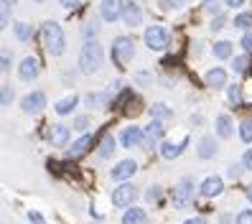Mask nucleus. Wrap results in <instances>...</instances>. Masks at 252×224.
Here are the masks:
<instances>
[{
    "mask_svg": "<svg viewBox=\"0 0 252 224\" xmlns=\"http://www.w3.org/2000/svg\"><path fill=\"white\" fill-rule=\"evenodd\" d=\"M41 41H43V49H46L51 56H62L66 51V33L56 21L41 23Z\"/></svg>",
    "mask_w": 252,
    "mask_h": 224,
    "instance_id": "obj_1",
    "label": "nucleus"
},
{
    "mask_svg": "<svg viewBox=\"0 0 252 224\" xmlns=\"http://www.w3.org/2000/svg\"><path fill=\"white\" fill-rule=\"evenodd\" d=\"M105 64V51L97 41H84V46L79 51V71L82 74H94Z\"/></svg>",
    "mask_w": 252,
    "mask_h": 224,
    "instance_id": "obj_2",
    "label": "nucleus"
},
{
    "mask_svg": "<svg viewBox=\"0 0 252 224\" xmlns=\"http://www.w3.org/2000/svg\"><path fill=\"white\" fill-rule=\"evenodd\" d=\"M132 56H135V41L130 36H117L112 43V62L123 69L125 64L132 62Z\"/></svg>",
    "mask_w": 252,
    "mask_h": 224,
    "instance_id": "obj_3",
    "label": "nucleus"
},
{
    "mask_svg": "<svg viewBox=\"0 0 252 224\" xmlns=\"http://www.w3.org/2000/svg\"><path fill=\"white\" fill-rule=\"evenodd\" d=\"M143 41L151 51H163V49H168V43H171V33H168V28H163V26H148Z\"/></svg>",
    "mask_w": 252,
    "mask_h": 224,
    "instance_id": "obj_4",
    "label": "nucleus"
},
{
    "mask_svg": "<svg viewBox=\"0 0 252 224\" xmlns=\"http://www.w3.org/2000/svg\"><path fill=\"white\" fill-rule=\"evenodd\" d=\"M140 196V191H138V186L135 184H120L115 191H112V204L117 206V209H130L132 204H135V199Z\"/></svg>",
    "mask_w": 252,
    "mask_h": 224,
    "instance_id": "obj_5",
    "label": "nucleus"
},
{
    "mask_svg": "<svg viewBox=\"0 0 252 224\" xmlns=\"http://www.w3.org/2000/svg\"><path fill=\"white\" fill-rule=\"evenodd\" d=\"M194 193H196V184H194V178H181L179 181V186L173 189V204L179 206V209H184V206H189L191 201H194Z\"/></svg>",
    "mask_w": 252,
    "mask_h": 224,
    "instance_id": "obj_6",
    "label": "nucleus"
},
{
    "mask_svg": "<svg viewBox=\"0 0 252 224\" xmlns=\"http://www.w3.org/2000/svg\"><path fill=\"white\" fill-rule=\"evenodd\" d=\"M38 74H41V64L36 62L33 56H26L21 59V64H18V79L26 82V84H31L38 79Z\"/></svg>",
    "mask_w": 252,
    "mask_h": 224,
    "instance_id": "obj_7",
    "label": "nucleus"
},
{
    "mask_svg": "<svg viewBox=\"0 0 252 224\" xmlns=\"http://www.w3.org/2000/svg\"><path fill=\"white\" fill-rule=\"evenodd\" d=\"M43 107H46V95H43L41 89H36V92L26 95V97L21 99V110H23L26 115H38Z\"/></svg>",
    "mask_w": 252,
    "mask_h": 224,
    "instance_id": "obj_8",
    "label": "nucleus"
},
{
    "mask_svg": "<svg viewBox=\"0 0 252 224\" xmlns=\"http://www.w3.org/2000/svg\"><path fill=\"white\" fill-rule=\"evenodd\" d=\"M138 173V163L132 160V158H125V160H120L117 166L110 171V176H112V181H120V184H125L127 178H132Z\"/></svg>",
    "mask_w": 252,
    "mask_h": 224,
    "instance_id": "obj_9",
    "label": "nucleus"
},
{
    "mask_svg": "<svg viewBox=\"0 0 252 224\" xmlns=\"http://www.w3.org/2000/svg\"><path fill=\"white\" fill-rule=\"evenodd\" d=\"M221 191H224V178L221 176H206L201 181V186H199V193L204 199H214Z\"/></svg>",
    "mask_w": 252,
    "mask_h": 224,
    "instance_id": "obj_10",
    "label": "nucleus"
},
{
    "mask_svg": "<svg viewBox=\"0 0 252 224\" xmlns=\"http://www.w3.org/2000/svg\"><path fill=\"white\" fill-rule=\"evenodd\" d=\"M99 16L105 23H115L117 18H123V0H102Z\"/></svg>",
    "mask_w": 252,
    "mask_h": 224,
    "instance_id": "obj_11",
    "label": "nucleus"
},
{
    "mask_svg": "<svg viewBox=\"0 0 252 224\" xmlns=\"http://www.w3.org/2000/svg\"><path fill=\"white\" fill-rule=\"evenodd\" d=\"M123 23L135 28L143 23V8L138 3H132V0H123Z\"/></svg>",
    "mask_w": 252,
    "mask_h": 224,
    "instance_id": "obj_12",
    "label": "nucleus"
},
{
    "mask_svg": "<svg viewBox=\"0 0 252 224\" xmlns=\"http://www.w3.org/2000/svg\"><path fill=\"white\" fill-rule=\"evenodd\" d=\"M163 135H166V125L160 120H151V125H145V130H143V143L145 145L158 143V140H163Z\"/></svg>",
    "mask_w": 252,
    "mask_h": 224,
    "instance_id": "obj_13",
    "label": "nucleus"
},
{
    "mask_svg": "<svg viewBox=\"0 0 252 224\" xmlns=\"http://www.w3.org/2000/svg\"><path fill=\"white\" fill-rule=\"evenodd\" d=\"M186 145H189V138H184L181 143H173V140H163L160 143V156L166 158V160H173V158H179L184 151H186Z\"/></svg>",
    "mask_w": 252,
    "mask_h": 224,
    "instance_id": "obj_14",
    "label": "nucleus"
},
{
    "mask_svg": "<svg viewBox=\"0 0 252 224\" xmlns=\"http://www.w3.org/2000/svg\"><path fill=\"white\" fill-rule=\"evenodd\" d=\"M140 143H143V130L138 125H130V128H125L120 132V145L123 148H135Z\"/></svg>",
    "mask_w": 252,
    "mask_h": 224,
    "instance_id": "obj_15",
    "label": "nucleus"
},
{
    "mask_svg": "<svg viewBox=\"0 0 252 224\" xmlns=\"http://www.w3.org/2000/svg\"><path fill=\"white\" fill-rule=\"evenodd\" d=\"M90 145H92V135H90V132H84V135H79L77 140L69 145V158H79V156H84L87 151H90Z\"/></svg>",
    "mask_w": 252,
    "mask_h": 224,
    "instance_id": "obj_16",
    "label": "nucleus"
},
{
    "mask_svg": "<svg viewBox=\"0 0 252 224\" xmlns=\"http://www.w3.org/2000/svg\"><path fill=\"white\" fill-rule=\"evenodd\" d=\"M214 128H217V135L221 138V140H229L232 138V132H234V125H232V117L229 115H217V123H214Z\"/></svg>",
    "mask_w": 252,
    "mask_h": 224,
    "instance_id": "obj_17",
    "label": "nucleus"
},
{
    "mask_svg": "<svg viewBox=\"0 0 252 224\" xmlns=\"http://www.w3.org/2000/svg\"><path fill=\"white\" fill-rule=\"evenodd\" d=\"M204 79H206V84H209L212 89H224V87H227V71L219 69V66H214V69L206 71Z\"/></svg>",
    "mask_w": 252,
    "mask_h": 224,
    "instance_id": "obj_18",
    "label": "nucleus"
},
{
    "mask_svg": "<svg viewBox=\"0 0 252 224\" xmlns=\"http://www.w3.org/2000/svg\"><path fill=\"white\" fill-rule=\"evenodd\" d=\"M196 153H199V158H204V160L214 158V156H217V140H214L212 135H204V138L199 140V145H196Z\"/></svg>",
    "mask_w": 252,
    "mask_h": 224,
    "instance_id": "obj_19",
    "label": "nucleus"
},
{
    "mask_svg": "<svg viewBox=\"0 0 252 224\" xmlns=\"http://www.w3.org/2000/svg\"><path fill=\"white\" fill-rule=\"evenodd\" d=\"M49 143L62 148V145H69V125H54L51 132H49Z\"/></svg>",
    "mask_w": 252,
    "mask_h": 224,
    "instance_id": "obj_20",
    "label": "nucleus"
},
{
    "mask_svg": "<svg viewBox=\"0 0 252 224\" xmlns=\"http://www.w3.org/2000/svg\"><path fill=\"white\" fill-rule=\"evenodd\" d=\"M79 104V95H66V97H62L56 104H54V110H56V115H69V112H74V107Z\"/></svg>",
    "mask_w": 252,
    "mask_h": 224,
    "instance_id": "obj_21",
    "label": "nucleus"
},
{
    "mask_svg": "<svg viewBox=\"0 0 252 224\" xmlns=\"http://www.w3.org/2000/svg\"><path fill=\"white\" fill-rule=\"evenodd\" d=\"M123 224H148V214L140 206H130L123 214Z\"/></svg>",
    "mask_w": 252,
    "mask_h": 224,
    "instance_id": "obj_22",
    "label": "nucleus"
},
{
    "mask_svg": "<svg viewBox=\"0 0 252 224\" xmlns=\"http://www.w3.org/2000/svg\"><path fill=\"white\" fill-rule=\"evenodd\" d=\"M115 138L112 135H102V140H99V148H97V156L102 158V160H107V158H112V153H115Z\"/></svg>",
    "mask_w": 252,
    "mask_h": 224,
    "instance_id": "obj_23",
    "label": "nucleus"
},
{
    "mask_svg": "<svg viewBox=\"0 0 252 224\" xmlns=\"http://www.w3.org/2000/svg\"><path fill=\"white\" fill-rule=\"evenodd\" d=\"M13 33H16V38L21 43H26V41H31L33 28H31V23H26V21H16V23H13Z\"/></svg>",
    "mask_w": 252,
    "mask_h": 224,
    "instance_id": "obj_24",
    "label": "nucleus"
},
{
    "mask_svg": "<svg viewBox=\"0 0 252 224\" xmlns=\"http://www.w3.org/2000/svg\"><path fill=\"white\" fill-rule=\"evenodd\" d=\"M110 99H112V97H110L107 92H90V95L84 97V102L90 104V107H94V110H97V107H105Z\"/></svg>",
    "mask_w": 252,
    "mask_h": 224,
    "instance_id": "obj_25",
    "label": "nucleus"
},
{
    "mask_svg": "<svg viewBox=\"0 0 252 224\" xmlns=\"http://www.w3.org/2000/svg\"><path fill=\"white\" fill-rule=\"evenodd\" d=\"M10 16H13V5L8 3V0H0V31H5V28L13 23Z\"/></svg>",
    "mask_w": 252,
    "mask_h": 224,
    "instance_id": "obj_26",
    "label": "nucleus"
},
{
    "mask_svg": "<svg viewBox=\"0 0 252 224\" xmlns=\"http://www.w3.org/2000/svg\"><path fill=\"white\" fill-rule=\"evenodd\" d=\"M232 41H217L214 46H212V54L217 56V59H229L232 56Z\"/></svg>",
    "mask_w": 252,
    "mask_h": 224,
    "instance_id": "obj_27",
    "label": "nucleus"
},
{
    "mask_svg": "<svg viewBox=\"0 0 252 224\" xmlns=\"http://www.w3.org/2000/svg\"><path fill=\"white\" fill-rule=\"evenodd\" d=\"M232 26L234 28H240V31H250L252 28V13H240V16H234V21H232Z\"/></svg>",
    "mask_w": 252,
    "mask_h": 224,
    "instance_id": "obj_28",
    "label": "nucleus"
},
{
    "mask_svg": "<svg viewBox=\"0 0 252 224\" xmlns=\"http://www.w3.org/2000/svg\"><path fill=\"white\" fill-rule=\"evenodd\" d=\"M13 99H16V89H13V84H3L0 87V104L8 107V104H13Z\"/></svg>",
    "mask_w": 252,
    "mask_h": 224,
    "instance_id": "obj_29",
    "label": "nucleus"
},
{
    "mask_svg": "<svg viewBox=\"0 0 252 224\" xmlns=\"http://www.w3.org/2000/svg\"><path fill=\"white\" fill-rule=\"evenodd\" d=\"M227 97H229V102L234 104V107H240L242 104V87L240 84H227Z\"/></svg>",
    "mask_w": 252,
    "mask_h": 224,
    "instance_id": "obj_30",
    "label": "nucleus"
},
{
    "mask_svg": "<svg viewBox=\"0 0 252 224\" xmlns=\"http://www.w3.org/2000/svg\"><path fill=\"white\" fill-rule=\"evenodd\" d=\"M232 69L237 74H245L250 69V56L247 54H240V56H234V62H232Z\"/></svg>",
    "mask_w": 252,
    "mask_h": 224,
    "instance_id": "obj_31",
    "label": "nucleus"
},
{
    "mask_svg": "<svg viewBox=\"0 0 252 224\" xmlns=\"http://www.w3.org/2000/svg\"><path fill=\"white\" fill-rule=\"evenodd\" d=\"M151 115H153V120H168V117L173 115L168 107H166V104H153V107H151Z\"/></svg>",
    "mask_w": 252,
    "mask_h": 224,
    "instance_id": "obj_32",
    "label": "nucleus"
},
{
    "mask_svg": "<svg viewBox=\"0 0 252 224\" xmlns=\"http://www.w3.org/2000/svg\"><path fill=\"white\" fill-rule=\"evenodd\" d=\"M240 138H242V143H252V120L240 123Z\"/></svg>",
    "mask_w": 252,
    "mask_h": 224,
    "instance_id": "obj_33",
    "label": "nucleus"
},
{
    "mask_svg": "<svg viewBox=\"0 0 252 224\" xmlns=\"http://www.w3.org/2000/svg\"><path fill=\"white\" fill-rule=\"evenodd\" d=\"M160 199H163V191H160V186H151V189L145 191V201H148V204H158Z\"/></svg>",
    "mask_w": 252,
    "mask_h": 224,
    "instance_id": "obj_34",
    "label": "nucleus"
},
{
    "mask_svg": "<svg viewBox=\"0 0 252 224\" xmlns=\"http://www.w3.org/2000/svg\"><path fill=\"white\" fill-rule=\"evenodd\" d=\"M71 128H74V130H79V132H87V128H90V117H84V115H79V117H74V123H71Z\"/></svg>",
    "mask_w": 252,
    "mask_h": 224,
    "instance_id": "obj_35",
    "label": "nucleus"
},
{
    "mask_svg": "<svg viewBox=\"0 0 252 224\" xmlns=\"http://www.w3.org/2000/svg\"><path fill=\"white\" fill-rule=\"evenodd\" d=\"M204 10H206V13H212V16H219L221 0H204Z\"/></svg>",
    "mask_w": 252,
    "mask_h": 224,
    "instance_id": "obj_36",
    "label": "nucleus"
},
{
    "mask_svg": "<svg viewBox=\"0 0 252 224\" xmlns=\"http://www.w3.org/2000/svg\"><path fill=\"white\" fill-rule=\"evenodd\" d=\"M10 64H13L10 51H0V74H5V71L10 69Z\"/></svg>",
    "mask_w": 252,
    "mask_h": 224,
    "instance_id": "obj_37",
    "label": "nucleus"
},
{
    "mask_svg": "<svg viewBox=\"0 0 252 224\" xmlns=\"http://www.w3.org/2000/svg\"><path fill=\"white\" fill-rule=\"evenodd\" d=\"M234 224H252V209H242V212L234 217Z\"/></svg>",
    "mask_w": 252,
    "mask_h": 224,
    "instance_id": "obj_38",
    "label": "nucleus"
},
{
    "mask_svg": "<svg viewBox=\"0 0 252 224\" xmlns=\"http://www.w3.org/2000/svg\"><path fill=\"white\" fill-rule=\"evenodd\" d=\"M94 33H97V23H87L84 31H82L84 41H94Z\"/></svg>",
    "mask_w": 252,
    "mask_h": 224,
    "instance_id": "obj_39",
    "label": "nucleus"
},
{
    "mask_svg": "<svg viewBox=\"0 0 252 224\" xmlns=\"http://www.w3.org/2000/svg\"><path fill=\"white\" fill-rule=\"evenodd\" d=\"M224 23H227V18L221 16V13H219V16H214V21H212V31H221V28H224Z\"/></svg>",
    "mask_w": 252,
    "mask_h": 224,
    "instance_id": "obj_40",
    "label": "nucleus"
},
{
    "mask_svg": "<svg viewBox=\"0 0 252 224\" xmlns=\"http://www.w3.org/2000/svg\"><path fill=\"white\" fill-rule=\"evenodd\" d=\"M242 49H245V54H252V31H247L242 36Z\"/></svg>",
    "mask_w": 252,
    "mask_h": 224,
    "instance_id": "obj_41",
    "label": "nucleus"
},
{
    "mask_svg": "<svg viewBox=\"0 0 252 224\" xmlns=\"http://www.w3.org/2000/svg\"><path fill=\"white\" fill-rule=\"evenodd\" d=\"M242 168H247V171H252V148L242 156Z\"/></svg>",
    "mask_w": 252,
    "mask_h": 224,
    "instance_id": "obj_42",
    "label": "nucleus"
},
{
    "mask_svg": "<svg viewBox=\"0 0 252 224\" xmlns=\"http://www.w3.org/2000/svg\"><path fill=\"white\" fill-rule=\"evenodd\" d=\"M28 219H31V224H46V219H43L38 212H28Z\"/></svg>",
    "mask_w": 252,
    "mask_h": 224,
    "instance_id": "obj_43",
    "label": "nucleus"
},
{
    "mask_svg": "<svg viewBox=\"0 0 252 224\" xmlns=\"http://www.w3.org/2000/svg\"><path fill=\"white\" fill-rule=\"evenodd\" d=\"M156 3H158L160 10H171L173 8V0H156Z\"/></svg>",
    "mask_w": 252,
    "mask_h": 224,
    "instance_id": "obj_44",
    "label": "nucleus"
},
{
    "mask_svg": "<svg viewBox=\"0 0 252 224\" xmlns=\"http://www.w3.org/2000/svg\"><path fill=\"white\" fill-rule=\"evenodd\" d=\"M59 3H62L64 8H69V10H71V8H77V5L82 3V0H59Z\"/></svg>",
    "mask_w": 252,
    "mask_h": 224,
    "instance_id": "obj_45",
    "label": "nucleus"
},
{
    "mask_svg": "<svg viewBox=\"0 0 252 224\" xmlns=\"http://www.w3.org/2000/svg\"><path fill=\"white\" fill-rule=\"evenodd\" d=\"M224 5H229V8H242L245 0H224Z\"/></svg>",
    "mask_w": 252,
    "mask_h": 224,
    "instance_id": "obj_46",
    "label": "nucleus"
},
{
    "mask_svg": "<svg viewBox=\"0 0 252 224\" xmlns=\"http://www.w3.org/2000/svg\"><path fill=\"white\" fill-rule=\"evenodd\" d=\"M184 224H206V219H204V217H191V219H186Z\"/></svg>",
    "mask_w": 252,
    "mask_h": 224,
    "instance_id": "obj_47",
    "label": "nucleus"
},
{
    "mask_svg": "<svg viewBox=\"0 0 252 224\" xmlns=\"http://www.w3.org/2000/svg\"><path fill=\"white\" fill-rule=\"evenodd\" d=\"M240 173H242V168H240V166H232V168H229V176H232V178H237Z\"/></svg>",
    "mask_w": 252,
    "mask_h": 224,
    "instance_id": "obj_48",
    "label": "nucleus"
},
{
    "mask_svg": "<svg viewBox=\"0 0 252 224\" xmlns=\"http://www.w3.org/2000/svg\"><path fill=\"white\" fill-rule=\"evenodd\" d=\"M189 3V0H173V8H184Z\"/></svg>",
    "mask_w": 252,
    "mask_h": 224,
    "instance_id": "obj_49",
    "label": "nucleus"
},
{
    "mask_svg": "<svg viewBox=\"0 0 252 224\" xmlns=\"http://www.w3.org/2000/svg\"><path fill=\"white\" fill-rule=\"evenodd\" d=\"M247 201L252 204V186H247Z\"/></svg>",
    "mask_w": 252,
    "mask_h": 224,
    "instance_id": "obj_50",
    "label": "nucleus"
},
{
    "mask_svg": "<svg viewBox=\"0 0 252 224\" xmlns=\"http://www.w3.org/2000/svg\"><path fill=\"white\" fill-rule=\"evenodd\" d=\"M8 3H10V5H16V3H18V0H8Z\"/></svg>",
    "mask_w": 252,
    "mask_h": 224,
    "instance_id": "obj_51",
    "label": "nucleus"
},
{
    "mask_svg": "<svg viewBox=\"0 0 252 224\" xmlns=\"http://www.w3.org/2000/svg\"><path fill=\"white\" fill-rule=\"evenodd\" d=\"M33 3H46V0H33Z\"/></svg>",
    "mask_w": 252,
    "mask_h": 224,
    "instance_id": "obj_52",
    "label": "nucleus"
}]
</instances>
